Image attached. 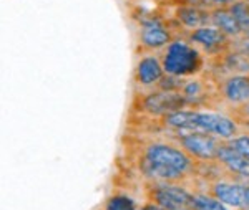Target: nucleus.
<instances>
[{
  "mask_svg": "<svg viewBox=\"0 0 249 210\" xmlns=\"http://www.w3.org/2000/svg\"><path fill=\"white\" fill-rule=\"evenodd\" d=\"M160 56H161L164 73L178 76V78L198 76L206 66L204 53L181 33L176 35L170 45L163 48Z\"/></svg>",
  "mask_w": 249,
  "mask_h": 210,
  "instance_id": "f257e3e1",
  "label": "nucleus"
},
{
  "mask_svg": "<svg viewBox=\"0 0 249 210\" xmlns=\"http://www.w3.org/2000/svg\"><path fill=\"white\" fill-rule=\"evenodd\" d=\"M191 131L208 132V134H213L223 141H230L232 137L239 136L241 126L231 116L193 110L190 114V124H188V132Z\"/></svg>",
  "mask_w": 249,
  "mask_h": 210,
  "instance_id": "f03ea898",
  "label": "nucleus"
},
{
  "mask_svg": "<svg viewBox=\"0 0 249 210\" xmlns=\"http://www.w3.org/2000/svg\"><path fill=\"white\" fill-rule=\"evenodd\" d=\"M144 159L156 164L168 165V167L176 169V171L186 174V176L195 172L196 161L184 149L176 147L175 144H168V143L148 144L146 149H144Z\"/></svg>",
  "mask_w": 249,
  "mask_h": 210,
  "instance_id": "7ed1b4c3",
  "label": "nucleus"
},
{
  "mask_svg": "<svg viewBox=\"0 0 249 210\" xmlns=\"http://www.w3.org/2000/svg\"><path fill=\"white\" fill-rule=\"evenodd\" d=\"M176 144L190 154L195 161H216L218 149L223 143L219 137L208 132L191 131L175 136Z\"/></svg>",
  "mask_w": 249,
  "mask_h": 210,
  "instance_id": "20e7f679",
  "label": "nucleus"
},
{
  "mask_svg": "<svg viewBox=\"0 0 249 210\" xmlns=\"http://www.w3.org/2000/svg\"><path fill=\"white\" fill-rule=\"evenodd\" d=\"M183 37H186L195 47H198L204 55L208 56H219L226 51L231 50L232 38L228 37L226 33L219 30V28L206 25L196 30L183 32Z\"/></svg>",
  "mask_w": 249,
  "mask_h": 210,
  "instance_id": "39448f33",
  "label": "nucleus"
},
{
  "mask_svg": "<svg viewBox=\"0 0 249 210\" xmlns=\"http://www.w3.org/2000/svg\"><path fill=\"white\" fill-rule=\"evenodd\" d=\"M143 110L150 114L156 116H166L173 111L184 110L188 106L186 99L179 91H164V90H156L151 91L148 95H144L142 101Z\"/></svg>",
  "mask_w": 249,
  "mask_h": 210,
  "instance_id": "423d86ee",
  "label": "nucleus"
},
{
  "mask_svg": "<svg viewBox=\"0 0 249 210\" xmlns=\"http://www.w3.org/2000/svg\"><path fill=\"white\" fill-rule=\"evenodd\" d=\"M178 33L168 27V23H155V25H143L138 30L140 50L144 53L163 50L175 40Z\"/></svg>",
  "mask_w": 249,
  "mask_h": 210,
  "instance_id": "0eeeda50",
  "label": "nucleus"
},
{
  "mask_svg": "<svg viewBox=\"0 0 249 210\" xmlns=\"http://www.w3.org/2000/svg\"><path fill=\"white\" fill-rule=\"evenodd\" d=\"M175 25L179 28V33L211 25V10L190 3H178L175 5Z\"/></svg>",
  "mask_w": 249,
  "mask_h": 210,
  "instance_id": "6e6552de",
  "label": "nucleus"
},
{
  "mask_svg": "<svg viewBox=\"0 0 249 210\" xmlns=\"http://www.w3.org/2000/svg\"><path fill=\"white\" fill-rule=\"evenodd\" d=\"M218 96L226 104L249 103V75H231L218 84Z\"/></svg>",
  "mask_w": 249,
  "mask_h": 210,
  "instance_id": "1a4fd4ad",
  "label": "nucleus"
},
{
  "mask_svg": "<svg viewBox=\"0 0 249 210\" xmlns=\"http://www.w3.org/2000/svg\"><path fill=\"white\" fill-rule=\"evenodd\" d=\"M166 75L161 63V56L150 53L143 55L135 66V83L142 88L158 86L161 78Z\"/></svg>",
  "mask_w": 249,
  "mask_h": 210,
  "instance_id": "9d476101",
  "label": "nucleus"
},
{
  "mask_svg": "<svg viewBox=\"0 0 249 210\" xmlns=\"http://www.w3.org/2000/svg\"><path fill=\"white\" fill-rule=\"evenodd\" d=\"M216 161L226 169V172L238 177L239 182H243L244 185H249V159L244 157L243 154H239L236 149L228 146L226 141L221 143Z\"/></svg>",
  "mask_w": 249,
  "mask_h": 210,
  "instance_id": "9b49d317",
  "label": "nucleus"
},
{
  "mask_svg": "<svg viewBox=\"0 0 249 210\" xmlns=\"http://www.w3.org/2000/svg\"><path fill=\"white\" fill-rule=\"evenodd\" d=\"M210 195L224 205L236 209L246 207V185L243 182H230V180H216L210 185Z\"/></svg>",
  "mask_w": 249,
  "mask_h": 210,
  "instance_id": "f8f14e48",
  "label": "nucleus"
},
{
  "mask_svg": "<svg viewBox=\"0 0 249 210\" xmlns=\"http://www.w3.org/2000/svg\"><path fill=\"white\" fill-rule=\"evenodd\" d=\"M181 95L186 99L188 106H204L211 104V96L214 93H208V83L199 78L193 76L191 80H186L181 88Z\"/></svg>",
  "mask_w": 249,
  "mask_h": 210,
  "instance_id": "ddd939ff",
  "label": "nucleus"
},
{
  "mask_svg": "<svg viewBox=\"0 0 249 210\" xmlns=\"http://www.w3.org/2000/svg\"><path fill=\"white\" fill-rule=\"evenodd\" d=\"M211 25L219 28L230 38H238L244 33L238 20L234 18V15L228 7H218V9L211 10Z\"/></svg>",
  "mask_w": 249,
  "mask_h": 210,
  "instance_id": "4468645a",
  "label": "nucleus"
},
{
  "mask_svg": "<svg viewBox=\"0 0 249 210\" xmlns=\"http://www.w3.org/2000/svg\"><path fill=\"white\" fill-rule=\"evenodd\" d=\"M142 171L146 174L148 177L155 180H163V182H179L186 177V174L176 171L173 167H168V165H163V164H156V162H151V161L144 159L143 157V162H142Z\"/></svg>",
  "mask_w": 249,
  "mask_h": 210,
  "instance_id": "2eb2a0df",
  "label": "nucleus"
},
{
  "mask_svg": "<svg viewBox=\"0 0 249 210\" xmlns=\"http://www.w3.org/2000/svg\"><path fill=\"white\" fill-rule=\"evenodd\" d=\"M191 209L193 210H228L223 202L214 199L213 195H206V194H193Z\"/></svg>",
  "mask_w": 249,
  "mask_h": 210,
  "instance_id": "dca6fc26",
  "label": "nucleus"
},
{
  "mask_svg": "<svg viewBox=\"0 0 249 210\" xmlns=\"http://www.w3.org/2000/svg\"><path fill=\"white\" fill-rule=\"evenodd\" d=\"M228 9L231 10V14L234 15V18L238 20V23L243 28V32L246 33L249 30V0H236Z\"/></svg>",
  "mask_w": 249,
  "mask_h": 210,
  "instance_id": "f3484780",
  "label": "nucleus"
},
{
  "mask_svg": "<svg viewBox=\"0 0 249 210\" xmlns=\"http://www.w3.org/2000/svg\"><path fill=\"white\" fill-rule=\"evenodd\" d=\"M103 210H138V205L131 197L118 194V195H111L110 199H107Z\"/></svg>",
  "mask_w": 249,
  "mask_h": 210,
  "instance_id": "a211bd4d",
  "label": "nucleus"
},
{
  "mask_svg": "<svg viewBox=\"0 0 249 210\" xmlns=\"http://www.w3.org/2000/svg\"><path fill=\"white\" fill-rule=\"evenodd\" d=\"M226 144L249 159V134H239L230 141H226Z\"/></svg>",
  "mask_w": 249,
  "mask_h": 210,
  "instance_id": "6ab92c4d",
  "label": "nucleus"
},
{
  "mask_svg": "<svg viewBox=\"0 0 249 210\" xmlns=\"http://www.w3.org/2000/svg\"><path fill=\"white\" fill-rule=\"evenodd\" d=\"M231 50L239 51L241 55H244L246 58H249V37L246 33H243L238 38H232L231 42Z\"/></svg>",
  "mask_w": 249,
  "mask_h": 210,
  "instance_id": "aec40b11",
  "label": "nucleus"
},
{
  "mask_svg": "<svg viewBox=\"0 0 249 210\" xmlns=\"http://www.w3.org/2000/svg\"><path fill=\"white\" fill-rule=\"evenodd\" d=\"M230 116L238 124L244 123V121H249V103L234 106V110H230Z\"/></svg>",
  "mask_w": 249,
  "mask_h": 210,
  "instance_id": "412c9836",
  "label": "nucleus"
},
{
  "mask_svg": "<svg viewBox=\"0 0 249 210\" xmlns=\"http://www.w3.org/2000/svg\"><path fill=\"white\" fill-rule=\"evenodd\" d=\"M232 2H236V0H203L204 7L206 9H218V7H230Z\"/></svg>",
  "mask_w": 249,
  "mask_h": 210,
  "instance_id": "4be33fe9",
  "label": "nucleus"
},
{
  "mask_svg": "<svg viewBox=\"0 0 249 210\" xmlns=\"http://www.w3.org/2000/svg\"><path fill=\"white\" fill-rule=\"evenodd\" d=\"M140 210H164V209H161L160 205H156V204H144Z\"/></svg>",
  "mask_w": 249,
  "mask_h": 210,
  "instance_id": "5701e85b",
  "label": "nucleus"
},
{
  "mask_svg": "<svg viewBox=\"0 0 249 210\" xmlns=\"http://www.w3.org/2000/svg\"><path fill=\"white\" fill-rule=\"evenodd\" d=\"M239 126H241V129L246 131V134H249V121H244V123H241Z\"/></svg>",
  "mask_w": 249,
  "mask_h": 210,
  "instance_id": "b1692460",
  "label": "nucleus"
},
{
  "mask_svg": "<svg viewBox=\"0 0 249 210\" xmlns=\"http://www.w3.org/2000/svg\"><path fill=\"white\" fill-rule=\"evenodd\" d=\"M244 209H249V185H246V207Z\"/></svg>",
  "mask_w": 249,
  "mask_h": 210,
  "instance_id": "393cba45",
  "label": "nucleus"
},
{
  "mask_svg": "<svg viewBox=\"0 0 249 210\" xmlns=\"http://www.w3.org/2000/svg\"><path fill=\"white\" fill-rule=\"evenodd\" d=\"M246 35H248V37H249V30H248V32H246Z\"/></svg>",
  "mask_w": 249,
  "mask_h": 210,
  "instance_id": "a878e982",
  "label": "nucleus"
}]
</instances>
